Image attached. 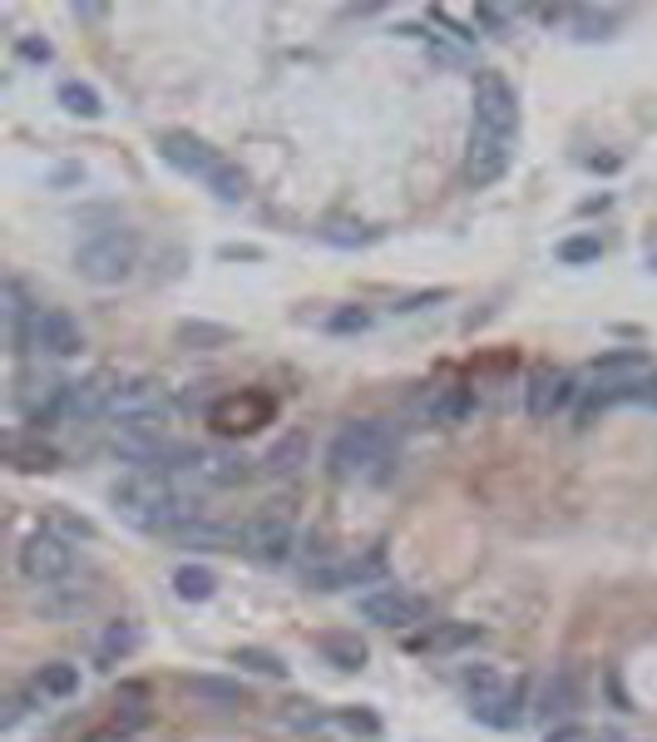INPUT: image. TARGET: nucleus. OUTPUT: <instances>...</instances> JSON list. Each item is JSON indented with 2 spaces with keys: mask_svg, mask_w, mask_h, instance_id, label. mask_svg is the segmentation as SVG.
<instances>
[{
  "mask_svg": "<svg viewBox=\"0 0 657 742\" xmlns=\"http://www.w3.org/2000/svg\"><path fill=\"white\" fill-rule=\"evenodd\" d=\"M109 505H115V515L129 530H143V535H179L203 520L198 495L173 485L169 475H153V471L125 475V481L109 491Z\"/></svg>",
  "mask_w": 657,
  "mask_h": 742,
  "instance_id": "obj_1",
  "label": "nucleus"
},
{
  "mask_svg": "<svg viewBox=\"0 0 657 742\" xmlns=\"http://www.w3.org/2000/svg\"><path fill=\"white\" fill-rule=\"evenodd\" d=\"M133 268H139V233L133 228H99L75 248V272L99 288L129 282Z\"/></svg>",
  "mask_w": 657,
  "mask_h": 742,
  "instance_id": "obj_2",
  "label": "nucleus"
},
{
  "mask_svg": "<svg viewBox=\"0 0 657 742\" xmlns=\"http://www.w3.org/2000/svg\"><path fill=\"white\" fill-rule=\"evenodd\" d=\"M386 455H391V426L352 421L336 431L332 445H326V471H332L336 481H356V475H371Z\"/></svg>",
  "mask_w": 657,
  "mask_h": 742,
  "instance_id": "obj_3",
  "label": "nucleus"
},
{
  "mask_svg": "<svg viewBox=\"0 0 657 742\" xmlns=\"http://www.w3.org/2000/svg\"><path fill=\"white\" fill-rule=\"evenodd\" d=\"M109 451L119 455L133 471H153V475H169V471H193L198 465V451L183 441H169L163 431H115Z\"/></svg>",
  "mask_w": 657,
  "mask_h": 742,
  "instance_id": "obj_4",
  "label": "nucleus"
},
{
  "mask_svg": "<svg viewBox=\"0 0 657 742\" xmlns=\"http://www.w3.org/2000/svg\"><path fill=\"white\" fill-rule=\"evenodd\" d=\"M173 401H169V386L153 381V376H129V381H119L115 401H109V421L119 426V431H159L163 421H169Z\"/></svg>",
  "mask_w": 657,
  "mask_h": 742,
  "instance_id": "obj_5",
  "label": "nucleus"
},
{
  "mask_svg": "<svg viewBox=\"0 0 657 742\" xmlns=\"http://www.w3.org/2000/svg\"><path fill=\"white\" fill-rule=\"evenodd\" d=\"M15 569H20L25 584L50 589V584H60V579L75 569V545H69L65 535H55V530H30L25 540H20V550H15Z\"/></svg>",
  "mask_w": 657,
  "mask_h": 742,
  "instance_id": "obj_6",
  "label": "nucleus"
},
{
  "mask_svg": "<svg viewBox=\"0 0 657 742\" xmlns=\"http://www.w3.org/2000/svg\"><path fill=\"white\" fill-rule=\"evenodd\" d=\"M475 135H489V139H515L519 135V99L509 89L505 75L485 69L475 79Z\"/></svg>",
  "mask_w": 657,
  "mask_h": 742,
  "instance_id": "obj_7",
  "label": "nucleus"
},
{
  "mask_svg": "<svg viewBox=\"0 0 657 742\" xmlns=\"http://www.w3.org/2000/svg\"><path fill=\"white\" fill-rule=\"evenodd\" d=\"M292 545H297V525H292V510H287V505H272V510L252 515V520L243 525V550L252 559H262V564L292 559Z\"/></svg>",
  "mask_w": 657,
  "mask_h": 742,
  "instance_id": "obj_8",
  "label": "nucleus"
},
{
  "mask_svg": "<svg viewBox=\"0 0 657 742\" xmlns=\"http://www.w3.org/2000/svg\"><path fill=\"white\" fill-rule=\"evenodd\" d=\"M356 609H362V619H366V624H376V628H416V624H426V614H430L426 599L410 594V589H400V584L371 589V594L356 599Z\"/></svg>",
  "mask_w": 657,
  "mask_h": 742,
  "instance_id": "obj_9",
  "label": "nucleus"
},
{
  "mask_svg": "<svg viewBox=\"0 0 657 742\" xmlns=\"http://www.w3.org/2000/svg\"><path fill=\"white\" fill-rule=\"evenodd\" d=\"M119 381L125 376H115V372H89L79 381H65V391H60V421L85 426L95 416H109V401H115Z\"/></svg>",
  "mask_w": 657,
  "mask_h": 742,
  "instance_id": "obj_10",
  "label": "nucleus"
},
{
  "mask_svg": "<svg viewBox=\"0 0 657 742\" xmlns=\"http://www.w3.org/2000/svg\"><path fill=\"white\" fill-rule=\"evenodd\" d=\"M159 154H163V164H173L179 174L198 179V184H213V179L223 174V164H228V159H223L218 149L208 144V139L183 135V129H169V135H159Z\"/></svg>",
  "mask_w": 657,
  "mask_h": 742,
  "instance_id": "obj_11",
  "label": "nucleus"
},
{
  "mask_svg": "<svg viewBox=\"0 0 657 742\" xmlns=\"http://www.w3.org/2000/svg\"><path fill=\"white\" fill-rule=\"evenodd\" d=\"M515 164V139H489L470 129V149H465V184L470 189H489L505 179V169Z\"/></svg>",
  "mask_w": 657,
  "mask_h": 742,
  "instance_id": "obj_12",
  "label": "nucleus"
},
{
  "mask_svg": "<svg viewBox=\"0 0 657 742\" xmlns=\"http://www.w3.org/2000/svg\"><path fill=\"white\" fill-rule=\"evenodd\" d=\"M573 376L553 372V367H534L529 381H525V411L534 416V421H549L553 411H563V406L573 401Z\"/></svg>",
  "mask_w": 657,
  "mask_h": 742,
  "instance_id": "obj_13",
  "label": "nucleus"
},
{
  "mask_svg": "<svg viewBox=\"0 0 657 742\" xmlns=\"http://www.w3.org/2000/svg\"><path fill=\"white\" fill-rule=\"evenodd\" d=\"M35 347L50 352V357H79L85 352V332H79V322L69 318L65 308H45L35 318Z\"/></svg>",
  "mask_w": 657,
  "mask_h": 742,
  "instance_id": "obj_14",
  "label": "nucleus"
},
{
  "mask_svg": "<svg viewBox=\"0 0 657 742\" xmlns=\"http://www.w3.org/2000/svg\"><path fill=\"white\" fill-rule=\"evenodd\" d=\"M525 698H529V684H525V678H515V684H505L499 693L480 698V703H470V708H475L480 723H489V728H499V733H509V728L525 723Z\"/></svg>",
  "mask_w": 657,
  "mask_h": 742,
  "instance_id": "obj_15",
  "label": "nucleus"
},
{
  "mask_svg": "<svg viewBox=\"0 0 657 742\" xmlns=\"http://www.w3.org/2000/svg\"><path fill=\"white\" fill-rule=\"evenodd\" d=\"M306 461H312V441H306V431H282L262 451V475H272V481H292Z\"/></svg>",
  "mask_w": 657,
  "mask_h": 742,
  "instance_id": "obj_16",
  "label": "nucleus"
},
{
  "mask_svg": "<svg viewBox=\"0 0 657 742\" xmlns=\"http://www.w3.org/2000/svg\"><path fill=\"white\" fill-rule=\"evenodd\" d=\"M316 654L332 668H342V674H362L371 648H366V638L352 634V628H326V634H316Z\"/></svg>",
  "mask_w": 657,
  "mask_h": 742,
  "instance_id": "obj_17",
  "label": "nucleus"
},
{
  "mask_svg": "<svg viewBox=\"0 0 657 742\" xmlns=\"http://www.w3.org/2000/svg\"><path fill=\"white\" fill-rule=\"evenodd\" d=\"M386 574V550H366L362 559H346L332 569H312V589H342V584H366V579Z\"/></svg>",
  "mask_w": 657,
  "mask_h": 742,
  "instance_id": "obj_18",
  "label": "nucleus"
},
{
  "mask_svg": "<svg viewBox=\"0 0 657 742\" xmlns=\"http://www.w3.org/2000/svg\"><path fill=\"white\" fill-rule=\"evenodd\" d=\"M638 372H648V357L633 352V347H623V352H608V357L593 362L589 381L593 386H633V376H638Z\"/></svg>",
  "mask_w": 657,
  "mask_h": 742,
  "instance_id": "obj_19",
  "label": "nucleus"
},
{
  "mask_svg": "<svg viewBox=\"0 0 657 742\" xmlns=\"http://www.w3.org/2000/svg\"><path fill=\"white\" fill-rule=\"evenodd\" d=\"M193 475H198V485H243L248 481V461L238 451H198Z\"/></svg>",
  "mask_w": 657,
  "mask_h": 742,
  "instance_id": "obj_20",
  "label": "nucleus"
},
{
  "mask_svg": "<svg viewBox=\"0 0 657 742\" xmlns=\"http://www.w3.org/2000/svg\"><path fill=\"white\" fill-rule=\"evenodd\" d=\"M183 688H189V698H198V703H208V708H243L248 703V693H243L233 678H218V674H193V678H183Z\"/></svg>",
  "mask_w": 657,
  "mask_h": 742,
  "instance_id": "obj_21",
  "label": "nucleus"
},
{
  "mask_svg": "<svg viewBox=\"0 0 657 742\" xmlns=\"http://www.w3.org/2000/svg\"><path fill=\"white\" fill-rule=\"evenodd\" d=\"M480 638H485V628H475V624H435L430 634L416 638V648L420 654H455V648L480 644Z\"/></svg>",
  "mask_w": 657,
  "mask_h": 742,
  "instance_id": "obj_22",
  "label": "nucleus"
},
{
  "mask_svg": "<svg viewBox=\"0 0 657 742\" xmlns=\"http://www.w3.org/2000/svg\"><path fill=\"white\" fill-rule=\"evenodd\" d=\"M173 594H179L183 604H208V599L218 594V574L203 564H179L173 569Z\"/></svg>",
  "mask_w": 657,
  "mask_h": 742,
  "instance_id": "obj_23",
  "label": "nucleus"
},
{
  "mask_svg": "<svg viewBox=\"0 0 657 742\" xmlns=\"http://www.w3.org/2000/svg\"><path fill=\"white\" fill-rule=\"evenodd\" d=\"M179 545H189V550H243V530H233V525H189V530H179Z\"/></svg>",
  "mask_w": 657,
  "mask_h": 742,
  "instance_id": "obj_24",
  "label": "nucleus"
},
{
  "mask_svg": "<svg viewBox=\"0 0 657 742\" xmlns=\"http://www.w3.org/2000/svg\"><path fill=\"white\" fill-rule=\"evenodd\" d=\"M179 347H193V352H213V347H228L233 342V327L223 322H179Z\"/></svg>",
  "mask_w": 657,
  "mask_h": 742,
  "instance_id": "obj_25",
  "label": "nucleus"
},
{
  "mask_svg": "<svg viewBox=\"0 0 657 742\" xmlns=\"http://www.w3.org/2000/svg\"><path fill=\"white\" fill-rule=\"evenodd\" d=\"M60 109H69L75 119H99L105 115V99H99L85 79H65V85H60Z\"/></svg>",
  "mask_w": 657,
  "mask_h": 742,
  "instance_id": "obj_26",
  "label": "nucleus"
},
{
  "mask_svg": "<svg viewBox=\"0 0 657 742\" xmlns=\"http://www.w3.org/2000/svg\"><path fill=\"white\" fill-rule=\"evenodd\" d=\"M133 648H139V628L133 624H109L105 628V638H99V668H115L119 658H129Z\"/></svg>",
  "mask_w": 657,
  "mask_h": 742,
  "instance_id": "obj_27",
  "label": "nucleus"
},
{
  "mask_svg": "<svg viewBox=\"0 0 657 742\" xmlns=\"http://www.w3.org/2000/svg\"><path fill=\"white\" fill-rule=\"evenodd\" d=\"M35 688L45 698H75L79 693V668L75 664H40Z\"/></svg>",
  "mask_w": 657,
  "mask_h": 742,
  "instance_id": "obj_28",
  "label": "nucleus"
},
{
  "mask_svg": "<svg viewBox=\"0 0 657 742\" xmlns=\"http://www.w3.org/2000/svg\"><path fill=\"white\" fill-rule=\"evenodd\" d=\"M573 703H579V688H573V678L569 674H553L549 684H543V703H539V713L543 718H569L573 713Z\"/></svg>",
  "mask_w": 657,
  "mask_h": 742,
  "instance_id": "obj_29",
  "label": "nucleus"
},
{
  "mask_svg": "<svg viewBox=\"0 0 657 742\" xmlns=\"http://www.w3.org/2000/svg\"><path fill=\"white\" fill-rule=\"evenodd\" d=\"M233 664L252 668V674H262V678H287L282 654H272V648H252V644H243V648H233Z\"/></svg>",
  "mask_w": 657,
  "mask_h": 742,
  "instance_id": "obj_30",
  "label": "nucleus"
},
{
  "mask_svg": "<svg viewBox=\"0 0 657 742\" xmlns=\"http://www.w3.org/2000/svg\"><path fill=\"white\" fill-rule=\"evenodd\" d=\"M460 688L470 693V703H480V698L499 693V688H505V678H499L489 664H475V668H460Z\"/></svg>",
  "mask_w": 657,
  "mask_h": 742,
  "instance_id": "obj_31",
  "label": "nucleus"
},
{
  "mask_svg": "<svg viewBox=\"0 0 657 742\" xmlns=\"http://www.w3.org/2000/svg\"><path fill=\"white\" fill-rule=\"evenodd\" d=\"M322 243H336V248H366V243H376V228H362V223H326Z\"/></svg>",
  "mask_w": 657,
  "mask_h": 742,
  "instance_id": "obj_32",
  "label": "nucleus"
},
{
  "mask_svg": "<svg viewBox=\"0 0 657 742\" xmlns=\"http://www.w3.org/2000/svg\"><path fill=\"white\" fill-rule=\"evenodd\" d=\"M599 252H603V243L593 238V233H579V238H563L559 243V258L573 262V268H579V262H599Z\"/></svg>",
  "mask_w": 657,
  "mask_h": 742,
  "instance_id": "obj_33",
  "label": "nucleus"
},
{
  "mask_svg": "<svg viewBox=\"0 0 657 742\" xmlns=\"http://www.w3.org/2000/svg\"><path fill=\"white\" fill-rule=\"evenodd\" d=\"M10 461L20 471H55V451L50 445H10Z\"/></svg>",
  "mask_w": 657,
  "mask_h": 742,
  "instance_id": "obj_34",
  "label": "nucleus"
},
{
  "mask_svg": "<svg viewBox=\"0 0 657 742\" xmlns=\"http://www.w3.org/2000/svg\"><path fill=\"white\" fill-rule=\"evenodd\" d=\"M573 25H579V40H608L613 35V15H603V10H573Z\"/></svg>",
  "mask_w": 657,
  "mask_h": 742,
  "instance_id": "obj_35",
  "label": "nucleus"
},
{
  "mask_svg": "<svg viewBox=\"0 0 657 742\" xmlns=\"http://www.w3.org/2000/svg\"><path fill=\"white\" fill-rule=\"evenodd\" d=\"M371 327V312L366 308H342L326 318V332H336V337H346V332H366Z\"/></svg>",
  "mask_w": 657,
  "mask_h": 742,
  "instance_id": "obj_36",
  "label": "nucleus"
},
{
  "mask_svg": "<svg viewBox=\"0 0 657 742\" xmlns=\"http://www.w3.org/2000/svg\"><path fill=\"white\" fill-rule=\"evenodd\" d=\"M55 535H65V540H95V525L89 520H75V515H55V525H50Z\"/></svg>",
  "mask_w": 657,
  "mask_h": 742,
  "instance_id": "obj_37",
  "label": "nucleus"
},
{
  "mask_svg": "<svg viewBox=\"0 0 657 742\" xmlns=\"http://www.w3.org/2000/svg\"><path fill=\"white\" fill-rule=\"evenodd\" d=\"M15 55L20 60H30V65H45L55 50H50V40H35V35H25V40H15Z\"/></svg>",
  "mask_w": 657,
  "mask_h": 742,
  "instance_id": "obj_38",
  "label": "nucleus"
},
{
  "mask_svg": "<svg viewBox=\"0 0 657 742\" xmlns=\"http://www.w3.org/2000/svg\"><path fill=\"white\" fill-rule=\"evenodd\" d=\"M143 718H149V708H143V703H125V708H119V713H115V728H119V738H125V733H133V728H139Z\"/></svg>",
  "mask_w": 657,
  "mask_h": 742,
  "instance_id": "obj_39",
  "label": "nucleus"
},
{
  "mask_svg": "<svg viewBox=\"0 0 657 742\" xmlns=\"http://www.w3.org/2000/svg\"><path fill=\"white\" fill-rule=\"evenodd\" d=\"M475 20L499 35V30H509V20H515V15H509V10H499V6H475Z\"/></svg>",
  "mask_w": 657,
  "mask_h": 742,
  "instance_id": "obj_40",
  "label": "nucleus"
},
{
  "mask_svg": "<svg viewBox=\"0 0 657 742\" xmlns=\"http://www.w3.org/2000/svg\"><path fill=\"white\" fill-rule=\"evenodd\" d=\"M218 258H223V262H238V258H243V262H258L262 248H248V243H228V248H218Z\"/></svg>",
  "mask_w": 657,
  "mask_h": 742,
  "instance_id": "obj_41",
  "label": "nucleus"
},
{
  "mask_svg": "<svg viewBox=\"0 0 657 742\" xmlns=\"http://www.w3.org/2000/svg\"><path fill=\"white\" fill-rule=\"evenodd\" d=\"M342 723H346V728H352V733H371V738H376V733H381V723H376V718H371V713H342Z\"/></svg>",
  "mask_w": 657,
  "mask_h": 742,
  "instance_id": "obj_42",
  "label": "nucleus"
},
{
  "mask_svg": "<svg viewBox=\"0 0 657 742\" xmlns=\"http://www.w3.org/2000/svg\"><path fill=\"white\" fill-rule=\"evenodd\" d=\"M75 15L79 20H99V15H105V6H75Z\"/></svg>",
  "mask_w": 657,
  "mask_h": 742,
  "instance_id": "obj_43",
  "label": "nucleus"
}]
</instances>
